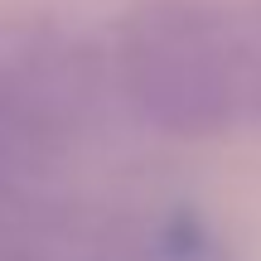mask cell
Returning <instances> with one entry per match:
<instances>
[{
  "label": "cell",
  "mask_w": 261,
  "mask_h": 261,
  "mask_svg": "<svg viewBox=\"0 0 261 261\" xmlns=\"http://www.w3.org/2000/svg\"><path fill=\"white\" fill-rule=\"evenodd\" d=\"M130 68L145 102L165 116H203L218 107V68L203 29L179 10L145 15L130 44Z\"/></svg>",
  "instance_id": "cell-1"
}]
</instances>
